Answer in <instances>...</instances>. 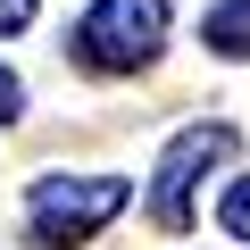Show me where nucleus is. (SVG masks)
Listing matches in <instances>:
<instances>
[{"label":"nucleus","mask_w":250,"mask_h":250,"mask_svg":"<svg viewBox=\"0 0 250 250\" xmlns=\"http://www.w3.org/2000/svg\"><path fill=\"white\" fill-rule=\"evenodd\" d=\"M200 42L217 59H250V0H217V9L200 17Z\"/></svg>","instance_id":"4"},{"label":"nucleus","mask_w":250,"mask_h":250,"mask_svg":"<svg viewBox=\"0 0 250 250\" xmlns=\"http://www.w3.org/2000/svg\"><path fill=\"white\" fill-rule=\"evenodd\" d=\"M34 9H42V0H0V34H25V25H34Z\"/></svg>","instance_id":"6"},{"label":"nucleus","mask_w":250,"mask_h":250,"mask_svg":"<svg viewBox=\"0 0 250 250\" xmlns=\"http://www.w3.org/2000/svg\"><path fill=\"white\" fill-rule=\"evenodd\" d=\"M125 200H134L125 175H42L25 192V242L34 250H83Z\"/></svg>","instance_id":"1"},{"label":"nucleus","mask_w":250,"mask_h":250,"mask_svg":"<svg viewBox=\"0 0 250 250\" xmlns=\"http://www.w3.org/2000/svg\"><path fill=\"white\" fill-rule=\"evenodd\" d=\"M217 225H225L233 242H250V175H233V184H225V200H217Z\"/></svg>","instance_id":"5"},{"label":"nucleus","mask_w":250,"mask_h":250,"mask_svg":"<svg viewBox=\"0 0 250 250\" xmlns=\"http://www.w3.org/2000/svg\"><path fill=\"white\" fill-rule=\"evenodd\" d=\"M167 50V0H92L75 17V59L92 75H142Z\"/></svg>","instance_id":"2"},{"label":"nucleus","mask_w":250,"mask_h":250,"mask_svg":"<svg viewBox=\"0 0 250 250\" xmlns=\"http://www.w3.org/2000/svg\"><path fill=\"white\" fill-rule=\"evenodd\" d=\"M233 150H242L233 125H192V134L167 142V159H159V175H150V217H159V233H184V225H192V192H200V175L233 167Z\"/></svg>","instance_id":"3"},{"label":"nucleus","mask_w":250,"mask_h":250,"mask_svg":"<svg viewBox=\"0 0 250 250\" xmlns=\"http://www.w3.org/2000/svg\"><path fill=\"white\" fill-rule=\"evenodd\" d=\"M17 108H25V83H17L9 67H0V125H17Z\"/></svg>","instance_id":"7"}]
</instances>
